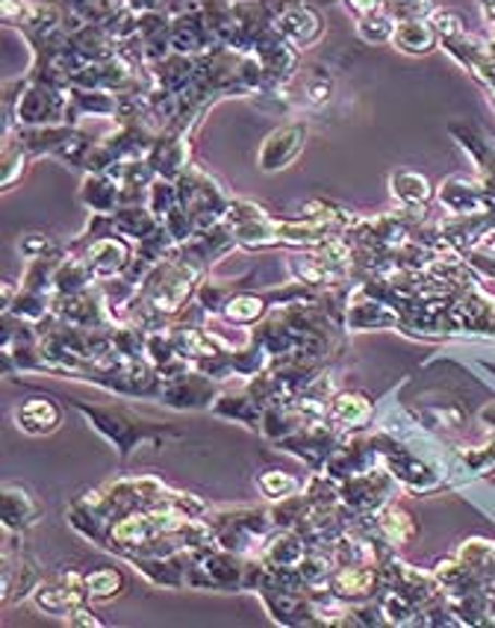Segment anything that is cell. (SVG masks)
Segmentation results:
<instances>
[{
    "label": "cell",
    "instance_id": "3",
    "mask_svg": "<svg viewBox=\"0 0 495 628\" xmlns=\"http://www.w3.org/2000/svg\"><path fill=\"white\" fill-rule=\"evenodd\" d=\"M396 39L401 48L407 50H427V45H431V31H427L425 24H419V21H407V24H398L396 31Z\"/></svg>",
    "mask_w": 495,
    "mask_h": 628
},
{
    "label": "cell",
    "instance_id": "11",
    "mask_svg": "<svg viewBox=\"0 0 495 628\" xmlns=\"http://www.w3.org/2000/svg\"><path fill=\"white\" fill-rule=\"evenodd\" d=\"M86 611H77V617H71V623H83V626H98V619L95 617H83Z\"/></svg>",
    "mask_w": 495,
    "mask_h": 628
},
{
    "label": "cell",
    "instance_id": "4",
    "mask_svg": "<svg viewBox=\"0 0 495 628\" xmlns=\"http://www.w3.org/2000/svg\"><path fill=\"white\" fill-rule=\"evenodd\" d=\"M372 588V572L369 569H346L337 576V593L342 596H363Z\"/></svg>",
    "mask_w": 495,
    "mask_h": 628
},
{
    "label": "cell",
    "instance_id": "7",
    "mask_svg": "<svg viewBox=\"0 0 495 628\" xmlns=\"http://www.w3.org/2000/svg\"><path fill=\"white\" fill-rule=\"evenodd\" d=\"M86 588H89L92 596L109 599L121 588V576L112 572V569H100V572H92L89 579H86Z\"/></svg>",
    "mask_w": 495,
    "mask_h": 628
},
{
    "label": "cell",
    "instance_id": "2",
    "mask_svg": "<svg viewBox=\"0 0 495 628\" xmlns=\"http://www.w3.org/2000/svg\"><path fill=\"white\" fill-rule=\"evenodd\" d=\"M381 531L393 543H407V540L413 538V519L407 517L401 508H387L381 514Z\"/></svg>",
    "mask_w": 495,
    "mask_h": 628
},
{
    "label": "cell",
    "instance_id": "9",
    "mask_svg": "<svg viewBox=\"0 0 495 628\" xmlns=\"http://www.w3.org/2000/svg\"><path fill=\"white\" fill-rule=\"evenodd\" d=\"M263 490H266L271 499H283V496H289V493L295 490V481L280 475V472H268L266 479H263Z\"/></svg>",
    "mask_w": 495,
    "mask_h": 628
},
{
    "label": "cell",
    "instance_id": "8",
    "mask_svg": "<svg viewBox=\"0 0 495 628\" xmlns=\"http://www.w3.org/2000/svg\"><path fill=\"white\" fill-rule=\"evenodd\" d=\"M337 416L346 419V422H363L369 416V401L360 399V396H339Z\"/></svg>",
    "mask_w": 495,
    "mask_h": 628
},
{
    "label": "cell",
    "instance_id": "5",
    "mask_svg": "<svg viewBox=\"0 0 495 628\" xmlns=\"http://www.w3.org/2000/svg\"><path fill=\"white\" fill-rule=\"evenodd\" d=\"M398 198L410 201V204H422L427 198V180L416 178V174H396L393 180Z\"/></svg>",
    "mask_w": 495,
    "mask_h": 628
},
{
    "label": "cell",
    "instance_id": "6",
    "mask_svg": "<svg viewBox=\"0 0 495 628\" xmlns=\"http://www.w3.org/2000/svg\"><path fill=\"white\" fill-rule=\"evenodd\" d=\"M396 33L393 21L387 15H377V12H369L366 19L360 21V36L366 41H384Z\"/></svg>",
    "mask_w": 495,
    "mask_h": 628
},
{
    "label": "cell",
    "instance_id": "10",
    "mask_svg": "<svg viewBox=\"0 0 495 628\" xmlns=\"http://www.w3.org/2000/svg\"><path fill=\"white\" fill-rule=\"evenodd\" d=\"M381 3H384V0H348V7H351V10H357V12H363V15L375 12Z\"/></svg>",
    "mask_w": 495,
    "mask_h": 628
},
{
    "label": "cell",
    "instance_id": "1",
    "mask_svg": "<svg viewBox=\"0 0 495 628\" xmlns=\"http://www.w3.org/2000/svg\"><path fill=\"white\" fill-rule=\"evenodd\" d=\"M15 419H19V425L24 431H31V434H45V431L57 428L60 413H57V408H53L50 401L33 399L27 401L24 408H19Z\"/></svg>",
    "mask_w": 495,
    "mask_h": 628
}]
</instances>
